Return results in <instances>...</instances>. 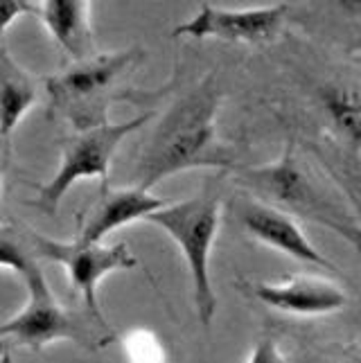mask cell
Wrapping results in <instances>:
<instances>
[{
  "label": "cell",
  "mask_w": 361,
  "mask_h": 363,
  "mask_svg": "<svg viewBox=\"0 0 361 363\" xmlns=\"http://www.w3.org/2000/svg\"><path fill=\"white\" fill-rule=\"evenodd\" d=\"M219 104L221 89L215 74L183 93L145 143L135 162L133 185L152 190L163 179L188 169L231 167V152L217 135Z\"/></svg>",
  "instance_id": "obj_1"
},
{
  "label": "cell",
  "mask_w": 361,
  "mask_h": 363,
  "mask_svg": "<svg viewBox=\"0 0 361 363\" xmlns=\"http://www.w3.org/2000/svg\"><path fill=\"white\" fill-rule=\"evenodd\" d=\"M238 181L260 201L337 233L361 255V217L326 174L298 154L294 138L269 165L238 169Z\"/></svg>",
  "instance_id": "obj_2"
},
{
  "label": "cell",
  "mask_w": 361,
  "mask_h": 363,
  "mask_svg": "<svg viewBox=\"0 0 361 363\" xmlns=\"http://www.w3.org/2000/svg\"><path fill=\"white\" fill-rule=\"evenodd\" d=\"M143 59V50L129 48L118 52L95 55L89 61L70 66L68 70L45 79L52 113L68 120L77 131H86L109 122V108L116 102L145 104L154 102L160 91H135L122 84L124 72Z\"/></svg>",
  "instance_id": "obj_3"
},
{
  "label": "cell",
  "mask_w": 361,
  "mask_h": 363,
  "mask_svg": "<svg viewBox=\"0 0 361 363\" xmlns=\"http://www.w3.org/2000/svg\"><path fill=\"white\" fill-rule=\"evenodd\" d=\"M217 183L219 179L208 181L199 194L179 203H167L145 219L165 230L181 248L192 280L196 316L206 328L213 323L217 309V296L210 280V255L221 223V190Z\"/></svg>",
  "instance_id": "obj_4"
},
{
  "label": "cell",
  "mask_w": 361,
  "mask_h": 363,
  "mask_svg": "<svg viewBox=\"0 0 361 363\" xmlns=\"http://www.w3.org/2000/svg\"><path fill=\"white\" fill-rule=\"evenodd\" d=\"M152 118L154 113L145 111L127 122H106L93 129L77 131L64 140L59 169L39 190L36 208L45 215H55L70 187L84 179H99L102 185H109L111 160H113L120 143L135 129H143Z\"/></svg>",
  "instance_id": "obj_5"
},
{
  "label": "cell",
  "mask_w": 361,
  "mask_h": 363,
  "mask_svg": "<svg viewBox=\"0 0 361 363\" xmlns=\"http://www.w3.org/2000/svg\"><path fill=\"white\" fill-rule=\"evenodd\" d=\"M18 278L28 289V303L16 316L0 323V334L32 350H41L57 341H74L93 347L91 328H86L82 318L59 305L41 271L39 259L32 262Z\"/></svg>",
  "instance_id": "obj_6"
},
{
  "label": "cell",
  "mask_w": 361,
  "mask_h": 363,
  "mask_svg": "<svg viewBox=\"0 0 361 363\" xmlns=\"http://www.w3.org/2000/svg\"><path fill=\"white\" fill-rule=\"evenodd\" d=\"M30 244L39 259L55 262L66 269L70 286L82 294L84 307L95 323L106 328L102 311L97 305V286L106 275L116 271H129L138 267V259L127 248V244L104 246L102 242H55L39 233H30Z\"/></svg>",
  "instance_id": "obj_7"
},
{
  "label": "cell",
  "mask_w": 361,
  "mask_h": 363,
  "mask_svg": "<svg viewBox=\"0 0 361 363\" xmlns=\"http://www.w3.org/2000/svg\"><path fill=\"white\" fill-rule=\"evenodd\" d=\"M287 11V5H269L253 9H219L213 5H201L190 21L174 28L172 36L262 45L276 41V36L282 32Z\"/></svg>",
  "instance_id": "obj_8"
},
{
  "label": "cell",
  "mask_w": 361,
  "mask_h": 363,
  "mask_svg": "<svg viewBox=\"0 0 361 363\" xmlns=\"http://www.w3.org/2000/svg\"><path fill=\"white\" fill-rule=\"evenodd\" d=\"M238 219L244 226V230L260 244H267L298 262H305V264L339 273V269L307 240L301 223L289 212L253 196V199H242V203L238 206Z\"/></svg>",
  "instance_id": "obj_9"
},
{
  "label": "cell",
  "mask_w": 361,
  "mask_h": 363,
  "mask_svg": "<svg viewBox=\"0 0 361 363\" xmlns=\"http://www.w3.org/2000/svg\"><path fill=\"white\" fill-rule=\"evenodd\" d=\"M253 296L278 311L296 316H323L339 311L345 305V291L337 282L318 275H289L280 282L253 284Z\"/></svg>",
  "instance_id": "obj_10"
},
{
  "label": "cell",
  "mask_w": 361,
  "mask_h": 363,
  "mask_svg": "<svg viewBox=\"0 0 361 363\" xmlns=\"http://www.w3.org/2000/svg\"><path fill=\"white\" fill-rule=\"evenodd\" d=\"M167 203L170 201L154 196L152 190H145L140 185L118 187V190L102 185V194H99L97 203L89 212V217H86L77 240L99 244L106 235L129 226L133 221L147 219L152 212Z\"/></svg>",
  "instance_id": "obj_11"
},
{
  "label": "cell",
  "mask_w": 361,
  "mask_h": 363,
  "mask_svg": "<svg viewBox=\"0 0 361 363\" xmlns=\"http://www.w3.org/2000/svg\"><path fill=\"white\" fill-rule=\"evenodd\" d=\"M36 16L41 18L55 43L74 59V64L95 57L91 3L86 0H48L43 5H36Z\"/></svg>",
  "instance_id": "obj_12"
},
{
  "label": "cell",
  "mask_w": 361,
  "mask_h": 363,
  "mask_svg": "<svg viewBox=\"0 0 361 363\" xmlns=\"http://www.w3.org/2000/svg\"><path fill=\"white\" fill-rule=\"evenodd\" d=\"M36 97L39 91L32 77L11 61L7 50L0 45V135L5 140L36 104Z\"/></svg>",
  "instance_id": "obj_13"
},
{
  "label": "cell",
  "mask_w": 361,
  "mask_h": 363,
  "mask_svg": "<svg viewBox=\"0 0 361 363\" xmlns=\"http://www.w3.org/2000/svg\"><path fill=\"white\" fill-rule=\"evenodd\" d=\"M321 106L341 140L355 152H361V89L326 86L321 89Z\"/></svg>",
  "instance_id": "obj_14"
},
{
  "label": "cell",
  "mask_w": 361,
  "mask_h": 363,
  "mask_svg": "<svg viewBox=\"0 0 361 363\" xmlns=\"http://www.w3.org/2000/svg\"><path fill=\"white\" fill-rule=\"evenodd\" d=\"M124 347H127V354L131 359H138V361H154V359H163V347L156 341L154 334L149 332H133L127 336V341H124Z\"/></svg>",
  "instance_id": "obj_15"
},
{
  "label": "cell",
  "mask_w": 361,
  "mask_h": 363,
  "mask_svg": "<svg viewBox=\"0 0 361 363\" xmlns=\"http://www.w3.org/2000/svg\"><path fill=\"white\" fill-rule=\"evenodd\" d=\"M34 14L36 16V5L34 3H18V0H0V34H3L9 25H14L21 16Z\"/></svg>",
  "instance_id": "obj_16"
},
{
  "label": "cell",
  "mask_w": 361,
  "mask_h": 363,
  "mask_svg": "<svg viewBox=\"0 0 361 363\" xmlns=\"http://www.w3.org/2000/svg\"><path fill=\"white\" fill-rule=\"evenodd\" d=\"M280 359L282 352L276 350V341H273V336L269 332L257 341V345H253V352L248 354V361H280Z\"/></svg>",
  "instance_id": "obj_17"
},
{
  "label": "cell",
  "mask_w": 361,
  "mask_h": 363,
  "mask_svg": "<svg viewBox=\"0 0 361 363\" xmlns=\"http://www.w3.org/2000/svg\"><path fill=\"white\" fill-rule=\"evenodd\" d=\"M9 350H11V339H9V336L0 334V361L9 357Z\"/></svg>",
  "instance_id": "obj_18"
},
{
  "label": "cell",
  "mask_w": 361,
  "mask_h": 363,
  "mask_svg": "<svg viewBox=\"0 0 361 363\" xmlns=\"http://www.w3.org/2000/svg\"><path fill=\"white\" fill-rule=\"evenodd\" d=\"M355 61H357V64L361 66V57H355Z\"/></svg>",
  "instance_id": "obj_19"
}]
</instances>
